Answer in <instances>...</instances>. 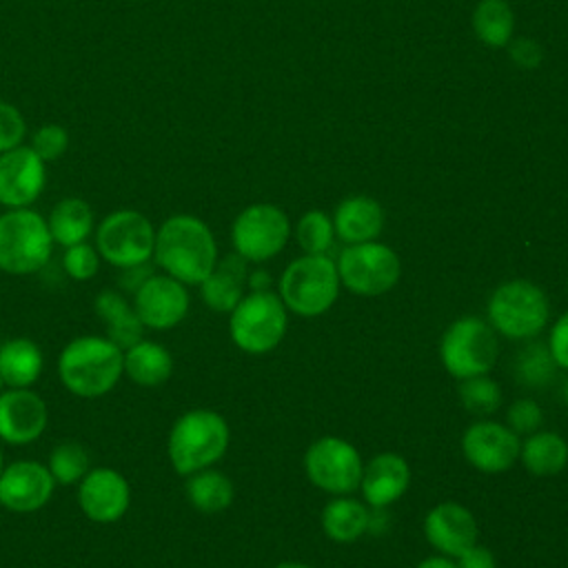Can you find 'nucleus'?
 <instances>
[{
  "instance_id": "obj_46",
  "label": "nucleus",
  "mask_w": 568,
  "mask_h": 568,
  "mask_svg": "<svg viewBox=\"0 0 568 568\" xmlns=\"http://www.w3.org/2000/svg\"><path fill=\"white\" fill-rule=\"evenodd\" d=\"M2 468H4V457H2V446H0V473H2Z\"/></svg>"
},
{
  "instance_id": "obj_38",
  "label": "nucleus",
  "mask_w": 568,
  "mask_h": 568,
  "mask_svg": "<svg viewBox=\"0 0 568 568\" xmlns=\"http://www.w3.org/2000/svg\"><path fill=\"white\" fill-rule=\"evenodd\" d=\"M544 422L541 406L535 399H517L508 408V428L517 435H532Z\"/></svg>"
},
{
  "instance_id": "obj_41",
  "label": "nucleus",
  "mask_w": 568,
  "mask_h": 568,
  "mask_svg": "<svg viewBox=\"0 0 568 568\" xmlns=\"http://www.w3.org/2000/svg\"><path fill=\"white\" fill-rule=\"evenodd\" d=\"M457 568H495V555L488 548L473 544L457 557Z\"/></svg>"
},
{
  "instance_id": "obj_15",
  "label": "nucleus",
  "mask_w": 568,
  "mask_h": 568,
  "mask_svg": "<svg viewBox=\"0 0 568 568\" xmlns=\"http://www.w3.org/2000/svg\"><path fill=\"white\" fill-rule=\"evenodd\" d=\"M47 186V162L20 144L0 153V204L4 209L31 206Z\"/></svg>"
},
{
  "instance_id": "obj_9",
  "label": "nucleus",
  "mask_w": 568,
  "mask_h": 568,
  "mask_svg": "<svg viewBox=\"0 0 568 568\" xmlns=\"http://www.w3.org/2000/svg\"><path fill=\"white\" fill-rule=\"evenodd\" d=\"M497 353L495 328L479 317L453 322L439 342L442 364L457 379L486 375L495 366Z\"/></svg>"
},
{
  "instance_id": "obj_42",
  "label": "nucleus",
  "mask_w": 568,
  "mask_h": 568,
  "mask_svg": "<svg viewBox=\"0 0 568 568\" xmlns=\"http://www.w3.org/2000/svg\"><path fill=\"white\" fill-rule=\"evenodd\" d=\"M415 568H457V564L453 559H448L446 555H439V557L422 559Z\"/></svg>"
},
{
  "instance_id": "obj_6",
  "label": "nucleus",
  "mask_w": 568,
  "mask_h": 568,
  "mask_svg": "<svg viewBox=\"0 0 568 568\" xmlns=\"http://www.w3.org/2000/svg\"><path fill=\"white\" fill-rule=\"evenodd\" d=\"M548 297L528 280H510L499 284L488 300L490 326L508 339H530L541 333L548 322Z\"/></svg>"
},
{
  "instance_id": "obj_20",
  "label": "nucleus",
  "mask_w": 568,
  "mask_h": 568,
  "mask_svg": "<svg viewBox=\"0 0 568 568\" xmlns=\"http://www.w3.org/2000/svg\"><path fill=\"white\" fill-rule=\"evenodd\" d=\"M408 481H410L408 464L395 453H382L366 464L359 488L368 506L386 508L388 504H393L406 493Z\"/></svg>"
},
{
  "instance_id": "obj_35",
  "label": "nucleus",
  "mask_w": 568,
  "mask_h": 568,
  "mask_svg": "<svg viewBox=\"0 0 568 568\" xmlns=\"http://www.w3.org/2000/svg\"><path fill=\"white\" fill-rule=\"evenodd\" d=\"M100 262H102V257H100L95 244H89V242L67 246L62 253V268L75 282H87V280L95 277L100 271Z\"/></svg>"
},
{
  "instance_id": "obj_30",
  "label": "nucleus",
  "mask_w": 568,
  "mask_h": 568,
  "mask_svg": "<svg viewBox=\"0 0 568 568\" xmlns=\"http://www.w3.org/2000/svg\"><path fill=\"white\" fill-rule=\"evenodd\" d=\"M470 24L479 42L499 49L513 40L515 13L506 0H479L473 9Z\"/></svg>"
},
{
  "instance_id": "obj_11",
  "label": "nucleus",
  "mask_w": 568,
  "mask_h": 568,
  "mask_svg": "<svg viewBox=\"0 0 568 568\" xmlns=\"http://www.w3.org/2000/svg\"><path fill=\"white\" fill-rule=\"evenodd\" d=\"M291 235L286 213L275 204H251L237 213L231 226V242L246 262H266L277 255Z\"/></svg>"
},
{
  "instance_id": "obj_32",
  "label": "nucleus",
  "mask_w": 568,
  "mask_h": 568,
  "mask_svg": "<svg viewBox=\"0 0 568 568\" xmlns=\"http://www.w3.org/2000/svg\"><path fill=\"white\" fill-rule=\"evenodd\" d=\"M555 368L557 364L548 351V344H541V342L528 344L517 353V359H515L517 379L532 388L546 386L555 377Z\"/></svg>"
},
{
  "instance_id": "obj_25",
  "label": "nucleus",
  "mask_w": 568,
  "mask_h": 568,
  "mask_svg": "<svg viewBox=\"0 0 568 568\" xmlns=\"http://www.w3.org/2000/svg\"><path fill=\"white\" fill-rule=\"evenodd\" d=\"M47 226L53 244L67 248L80 242H89L91 233L95 231V215L87 200L69 195L53 204L47 215Z\"/></svg>"
},
{
  "instance_id": "obj_13",
  "label": "nucleus",
  "mask_w": 568,
  "mask_h": 568,
  "mask_svg": "<svg viewBox=\"0 0 568 568\" xmlns=\"http://www.w3.org/2000/svg\"><path fill=\"white\" fill-rule=\"evenodd\" d=\"M133 308L151 331H169L175 328L189 313V291L180 280L162 273H151L135 291H133Z\"/></svg>"
},
{
  "instance_id": "obj_7",
  "label": "nucleus",
  "mask_w": 568,
  "mask_h": 568,
  "mask_svg": "<svg viewBox=\"0 0 568 568\" xmlns=\"http://www.w3.org/2000/svg\"><path fill=\"white\" fill-rule=\"evenodd\" d=\"M95 248L100 257L115 268L142 266L153 260L155 226L135 209H118L95 226Z\"/></svg>"
},
{
  "instance_id": "obj_33",
  "label": "nucleus",
  "mask_w": 568,
  "mask_h": 568,
  "mask_svg": "<svg viewBox=\"0 0 568 568\" xmlns=\"http://www.w3.org/2000/svg\"><path fill=\"white\" fill-rule=\"evenodd\" d=\"M459 399L473 415H490L501 406V388L486 375L466 377L459 384Z\"/></svg>"
},
{
  "instance_id": "obj_4",
  "label": "nucleus",
  "mask_w": 568,
  "mask_h": 568,
  "mask_svg": "<svg viewBox=\"0 0 568 568\" xmlns=\"http://www.w3.org/2000/svg\"><path fill=\"white\" fill-rule=\"evenodd\" d=\"M53 253V237L47 217L24 209L0 213V271L9 275H31L47 266Z\"/></svg>"
},
{
  "instance_id": "obj_31",
  "label": "nucleus",
  "mask_w": 568,
  "mask_h": 568,
  "mask_svg": "<svg viewBox=\"0 0 568 568\" xmlns=\"http://www.w3.org/2000/svg\"><path fill=\"white\" fill-rule=\"evenodd\" d=\"M47 468L53 475L55 484L71 486V484H80L82 477L91 470V459L82 444L60 442L58 446L51 448Z\"/></svg>"
},
{
  "instance_id": "obj_44",
  "label": "nucleus",
  "mask_w": 568,
  "mask_h": 568,
  "mask_svg": "<svg viewBox=\"0 0 568 568\" xmlns=\"http://www.w3.org/2000/svg\"><path fill=\"white\" fill-rule=\"evenodd\" d=\"M275 568H311V566L300 564V561H282V564H277Z\"/></svg>"
},
{
  "instance_id": "obj_8",
  "label": "nucleus",
  "mask_w": 568,
  "mask_h": 568,
  "mask_svg": "<svg viewBox=\"0 0 568 568\" xmlns=\"http://www.w3.org/2000/svg\"><path fill=\"white\" fill-rule=\"evenodd\" d=\"M229 315L231 339L244 353L264 355L284 337L286 306L271 291H251Z\"/></svg>"
},
{
  "instance_id": "obj_2",
  "label": "nucleus",
  "mask_w": 568,
  "mask_h": 568,
  "mask_svg": "<svg viewBox=\"0 0 568 568\" xmlns=\"http://www.w3.org/2000/svg\"><path fill=\"white\" fill-rule=\"evenodd\" d=\"M124 375V351L106 335H80L58 355L62 386L84 399L111 393Z\"/></svg>"
},
{
  "instance_id": "obj_3",
  "label": "nucleus",
  "mask_w": 568,
  "mask_h": 568,
  "mask_svg": "<svg viewBox=\"0 0 568 568\" xmlns=\"http://www.w3.org/2000/svg\"><path fill=\"white\" fill-rule=\"evenodd\" d=\"M231 430L226 419L211 408H193L182 413L166 439V455L178 475H193L211 468L224 457Z\"/></svg>"
},
{
  "instance_id": "obj_40",
  "label": "nucleus",
  "mask_w": 568,
  "mask_h": 568,
  "mask_svg": "<svg viewBox=\"0 0 568 568\" xmlns=\"http://www.w3.org/2000/svg\"><path fill=\"white\" fill-rule=\"evenodd\" d=\"M541 47L530 38H519L510 44V58L521 69H535L541 62Z\"/></svg>"
},
{
  "instance_id": "obj_43",
  "label": "nucleus",
  "mask_w": 568,
  "mask_h": 568,
  "mask_svg": "<svg viewBox=\"0 0 568 568\" xmlns=\"http://www.w3.org/2000/svg\"><path fill=\"white\" fill-rule=\"evenodd\" d=\"M253 291H268V273L266 271H255L248 280Z\"/></svg>"
},
{
  "instance_id": "obj_12",
  "label": "nucleus",
  "mask_w": 568,
  "mask_h": 568,
  "mask_svg": "<svg viewBox=\"0 0 568 568\" xmlns=\"http://www.w3.org/2000/svg\"><path fill=\"white\" fill-rule=\"evenodd\" d=\"M304 470L317 488L333 495H348L359 488L364 466L353 444L339 437H322L308 446Z\"/></svg>"
},
{
  "instance_id": "obj_23",
  "label": "nucleus",
  "mask_w": 568,
  "mask_h": 568,
  "mask_svg": "<svg viewBox=\"0 0 568 568\" xmlns=\"http://www.w3.org/2000/svg\"><path fill=\"white\" fill-rule=\"evenodd\" d=\"M246 284V260L237 253L217 260L215 268L200 284V295L204 304L215 313H231L244 297Z\"/></svg>"
},
{
  "instance_id": "obj_28",
  "label": "nucleus",
  "mask_w": 568,
  "mask_h": 568,
  "mask_svg": "<svg viewBox=\"0 0 568 568\" xmlns=\"http://www.w3.org/2000/svg\"><path fill=\"white\" fill-rule=\"evenodd\" d=\"M371 526V513L364 504L351 497H337L322 510V528L337 544H348L362 537Z\"/></svg>"
},
{
  "instance_id": "obj_45",
  "label": "nucleus",
  "mask_w": 568,
  "mask_h": 568,
  "mask_svg": "<svg viewBox=\"0 0 568 568\" xmlns=\"http://www.w3.org/2000/svg\"><path fill=\"white\" fill-rule=\"evenodd\" d=\"M561 395H564V402L568 404V379L564 382V386H561Z\"/></svg>"
},
{
  "instance_id": "obj_5",
  "label": "nucleus",
  "mask_w": 568,
  "mask_h": 568,
  "mask_svg": "<svg viewBox=\"0 0 568 568\" xmlns=\"http://www.w3.org/2000/svg\"><path fill=\"white\" fill-rule=\"evenodd\" d=\"M339 291L335 262L326 253H306L293 260L280 277V297L288 311L302 317L326 313Z\"/></svg>"
},
{
  "instance_id": "obj_19",
  "label": "nucleus",
  "mask_w": 568,
  "mask_h": 568,
  "mask_svg": "<svg viewBox=\"0 0 568 568\" xmlns=\"http://www.w3.org/2000/svg\"><path fill=\"white\" fill-rule=\"evenodd\" d=\"M424 535L442 555L459 557L466 548L477 544V524L466 506L444 501L424 517Z\"/></svg>"
},
{
  "instance_id": "obj_24",
  "label": "nucleus",
  "mask_w": 568,
  "mask_h": 568,
  "mask_svg": "<svg viewBox=\"0 0 568 568\" xmlns=\"http://www.w3.org/2000/svg\"><path fill=\"white\" fill-rule=\"evenodd\" d=\"M44 371L42 348L29 337H11L0 346V379L7 388H31Z\"/></svg>"
},
{
  "instance_id": "obj_37",
  "label": "nucleus",
  "mask_w": 568,
  "mask_h": 568,
  "mask_svg": "<svg viewBox=\"0 0 568 568\" xmlns=\"http://www.w3.org/2000/svg\"><path fill=\"white\" fill-rule=\"evenodd\" d=\"M24 138H27V120L22 111L11 102L0 100V153L24 144Z\"/></svg>"
},
{
  "instance_id": "obj_34",
  "label": "nucleus",
  "mask_w": 568,
  "mask_h": 568,
  "mask_svg": "<svg viewBox=\"0 0 568 568\" xmlns=\"http://www.w3.org/2000/svg\"><path fill=\"white\" fill-rule=\"evenodd\" d=\"M295 237L304 253H326L335 237L333 217L320 209L306 211L295 226Z\"/></svg>"
},
{
  "instance_id": "obj_26",
  "label": "nucleus",
  "mask_w": 568,
  "mask_h": 568,
  "mask_svg": "<svg viewBox=\"0 0 568 568\" xmlns=\"http://www.w3.org/2000/svg\"><path fill=\"white\" fill-rule=\"evenodd\" d=\"M124 375L142 388L162 386L173 375V357L160 342L142 337L124 351Z\"/></svg>"
},
{
  "instance_id": "obj_27",
  "label": "nucleus",
  "mask_w": 568,
  "mask_h": 568,
  "mask_svg": "<svg viewBox=\"0 0 568 568\" xmlns=\"http://www.w3.org/2000/svg\"><path fill=\"white\" fill-rule=\"evenodd\" d=\"M519 457L530 475L550 477L566 468L568 464V444L561 435L550 430H537L526 437L519 448Z\"/></svg>"
},
{
  "instance_id": "obj_14",
  "label": "nucleus",
  "mask_w": 568,
  "mask_h": 568,
  "mask_svg": "<svg viewBox=\"0 0 568 568\" xmlns=\"http://www.w3.org/2000/svg\"><path fill=\"white\" fill-rule=\"evenodd\" d=\"M55 479L47 464L36 459H18L0 473V506L9 513L29 515L49 504Z\"/></svg>"
},
{
  "instance_id": "obj_1",
  "label": "nucleus",
  "mask_w": 568,
  "mask_h": 568,
  "mask_svg": "<svg viewBox=\"0 0 568 568\" xmlns=\"http://www.w3.org/2000/svg\"><path fill=\"white\" fill-rule=\"evenodd\" d=\"M153 262L182 284L200 286L217 264V244L209 224L191 213H175L155 229Z\"/></svg>"
},
{
  "instance_id": "obj_29",
  "label": "nucleus",
  "mask_w": 568,
  "mask_h": 568,
  "mask_svg": "<svg viewBox=\"0 0 568 568\" xmlns=\"http://www.w3.org/2000/svg\"><path fill=\"white\" fill-rule=\"evenodd\" d=\"M233 497H235L233 481L220 470L204 468L189 475L186 479V499L200 513H206V515L222 513L233 504Z\"/></svg>"
},
{
  "instance_id": "obj_18",
  "label": "nucleus",
  "mask_w": 568,
  "mask_h": 568,
  "mask_svg": "<svg viewBox=\"0 0 568 568\" xmlns=\"http://www.w3.org/2000/svg\"><path fill=\"white\" fill-rule=\"evenodd\" d=\"M49 408L33 388H7L0 393V442L27 446L42 437Z\"/></svg>"
},
{
  "instance_id": "obj_10",
  "label": "nucleus",
  "mask_w": 568,
  "mask_h": 568,
  "mask_svg": "<svg viewBox=\"0 0 568 568\" xmlns=\"http://www.w3.org/2000/svg\"><path fill=\"white\" fill-rule=\"evenodd\" d=\"M335 266H337L339 282L351 293L364 295V297L388 293L402 275V264L397 253L390 246L379 244L375 240L348 244L339 253Z\"/></svg>"
},
{
  "instance_id": "obj_39",
  "label": "nucleus",
  "mask_w": 568,
  "mask_h": 568,
  "mask_svg": "<svg viewBox=\"0 0 568 568\" xmlns=\"http://www.w3.org/2000/svg\"><path fill=\"white\" fill-rule=\"evenodd\" d=\"M548 351L555 359V364L559 368H566L568 371V313H564L552 331H550V337H548Z\"/></svg>"
},
{
  "instance_id": "obj_16",
  "label": "nucleus",
  "mask_w": 568,
  "mask_h": 568,
  "mask_svg": "<svg viewBox=\"0 0 568 568\" xmlns=\"http://www.w3.org/2000/svg\"><path fill=\"white\" fill-rule=\"evenodd\" d=\"M78 506L95 524L122 519L131 506L129 479L109 466L91 468L78 484Z\"/></svg>"
},
{
  "instance_id": "obj_21",
  "label": "nucleus",
  "mask_w": 568,
  "mask_h": 568,
  "mask_svg": "<svg viewBox=\"0 0 568 568\" xmlns=\"http://www.w3.org/2000/svg\"><path fill=\"white\" fill-rule=\"evenodd\" d=\"M333 229L346 244L371 242L384 229V209L368 195H351L337 204Z\"/></svg>"
},
{
  "instance_id": "obj_22",
  "label": "nucleus",
  "mask_w": 568,
  "mask_h": 568,
  "mask_svg": "<svg viewBox=\"0 0 568 568\" xmlns=\"http://www.w3.org/2000/svg\"><path fill=\"white\" fill-rule=\"evenodd\" d=\"M93 311L102 326L106 328V337L115 342L122 351L142 339L144 324L140 322L133 302L115 288H102L93 300Z\"/></svg>"
},
{
  "instance_id": "obj_17",
  "label": "nucleus",
  "mask_w": 568,
  "mask_h": 568,
  "mask_svg": "<svg viewBox=\"0 0 568 568\" xmlns=\"http://www.w3.org/2000/svg\"><path fill=\"white\" fill-rule=\"evenodd\" d=\"M521 442L517 433L497 422H475L464 430L462 453L470 466L481 473H504L519 457Z\"/></svg>"
},
{
  "instance_id": "obj_36",
  "label": "nucleus",
  "mask_w": 568,
  "mask_h": 568,
  "mask_svg": "<svg viewBox=\"0 0 568 568\" xmlns=\"http://www.w3.org/2000/svg\"><path fill=\"white\" fill-rule=\"evenodd\" d=\"M69 142H71V135L62 124L44 122L31 133L29 146L49 164V162H53V160H58L67 153Z\"/></svg>"
},
{
  "instance_id": "obj_47",
  "label": "nucleus",
  "mask_w": 568,
  "mask_h": 568,
  "mask_svg": "<svg viewBox=\"0 0 568 568\" xmlns=\"http://www.w3.org/2000/svg\"><path fill=\"white\" fill-rule=\"evenodd\" d=\"M2 386H4V384H2V379H0V393H2Z\"/></svg>"
}]
</instances>
